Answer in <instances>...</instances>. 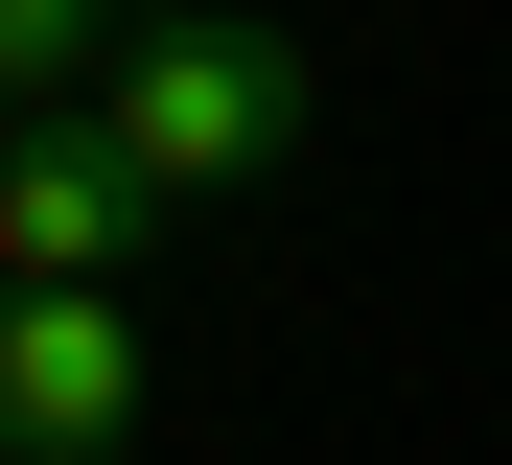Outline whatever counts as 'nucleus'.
Listing matches in <instances>:
<instances>
[{"label": "nucleus", "mask_w": 512, "mask_h": 465, "mask_svg": "<svg viewBox=\"0 0 512 465\" xmlns=\"http://www.w3.org/2000/svg\"><path fill=\"white\" fill-rule=\"evenodd\" d=\"M117 24H140V0H0V117H94Z\"/></svg>", "instance_id": "obj_4"}, {"label": "nucleus", "mask_w": 512, "mask_h": 465, "mask_svg": "<svg viewBox=\"0 0 512 465\" xmlns=\"http://www.w3.org/2000/svg\"><path fill=\"white\" fill-rule=\"evenodd\" d=\"M117 442H140V303L0 279V465H117Z\"/></svg>", "instance_id": "obj_2"}, {"label": "nucleus", "mask_w": 512, "mask_h": 465, "mask_svg": "<svg viewBox=\"0 0 512 465\" xmlns=\"http://www.w3.org/2000/svg\"><path fill=\"white\" fill-rule=\"evenodd\" d=\"M163 186L94 140V117H0V279H117Z\"/></svg>", "instance_id": "obj_3"}, {"label": "nucleus", "mask_w": 512, "mask_h": 465, "mask_svg": "<svg viewBox=\"0 0 512 465\" xmlns=\"http://www.w3.org/2000/svg\"><path fill=\"white\" fill-rule=\"evenodd\" d=\"M303 47L256 24V0H140L117 24V70H94V140L163 186V210H233V186H280L303 163Z\"/></svg>", "instance_id": "obj_1"}]
</instances>
